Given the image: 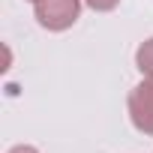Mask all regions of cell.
<instances>
[{
	"label": "cell",
	"mask_w": 153,
	"mask_h": 153,
	"mask_svg": "<svg viewBox=\"0 0 153 153\" xmlns=\"http://www.w3.org/2000/svg\"><path fill=\"white\" fill-rule=\"evenodd\" d=\"M33 15H36L39 27H45L51 33H63L78 21L81 0H39L33 6Z\"/></svg>",
	"instance_id": "obj_1"
},
{
	"label": "cell",
	"mask_w": 153,
	"mask_h": 153,
	"mask_svg": "<svg viewBox=\"0 0 153 153\" xmlns=\"http://www.w3.org/2000/svg\"><path fill=\"white\" fill-rule=\"evenodd\" d=\"M126 111H129L132 126L141 135H153V78H144L141 84L129 90Z\"/></svg>",
	"instance_id": "obj_2"
},
{
	"label": "cell",
	"mask_w": 153,
	"mask_h": 153,
	"mask_svg": "<svg viewBox=\"0 0 153 153\" xmlns=\"http://www.w3.org/2000/svg\"><path fill=\"white\" fill-rule=\"evenodd\" d=\"M135 66H138V72L144 75V78H153V36L138 45V51H135Z\"/></svg>",
	"instance_id": "obj_3"
},
{
	"label": "cell",
	"mask_w": 153,
	"mask_h": 153,
	"mask_svg": "<svg viewBox=\"0 0 153 153\" xmlns=\"http://www.w3.org/2000/svg\"><path fill=\"white\" fill-rule=\"evenodd\" d=\"M84 3L93 9V12H111L120 6V0H84Z\"/></svg>",
	"instance_id": "obj_4"
},
{
	"label": "cell",
	"mask_w": 153,
	"mask_h": 153,
	"mask_svg": "<svg viewBox=\"0 0 153 153\" xmlns=\"http://www.w3.org/2000/svg\"><path fill=\"white\" fill-rule=\"evenodd\" d=\"M6 153H39L33 144H15V147H9Z\"/></svg>",
	"instance_id": "obj_5"
},
{
	"label": "cell",
	"mask_w": 153,
	"mask_h": 153,
	"mask_svg": "<svg viewBox=\"0 0 153 153\" xmlns=\"http://www.w3.org/2000/svg\"><path fill=\"white\" fill-rule=\"evenodd\" d=\"M30 3H33V6H36V3H39V0H30Z\"/></svg>",
	"instance_id": "obj_6"
}]
</instances>
